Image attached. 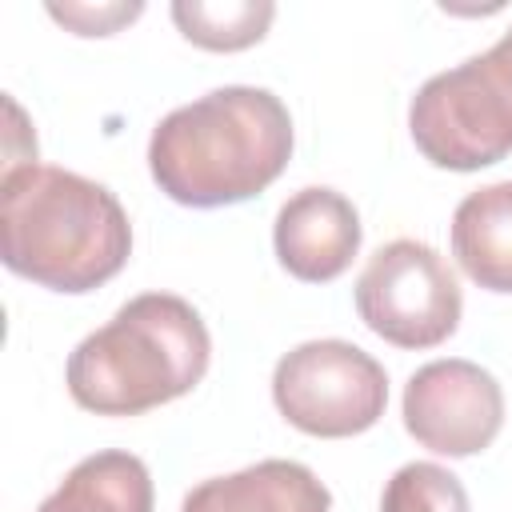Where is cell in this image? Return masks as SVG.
<instances>
[{"label":"cell","mask_w":512,"mask_h":512,"mask_svg":"<svg viewBox=\"0 0 512 512\" xmlns=\"http://www.w3.org/2000/svg\"><path fill=\"white\" fill-rule=\"evenodd\" d=\"M292 156V116L268 88L228 84L168 112L148 140L156 188L184 208L260 196Z\"/></svg>","instance_id":"obj_1"},{"label":"cell","mask_w":512,"mask_h":512,"mask_svg":"<svg viewBox=\"0 0 512 512\" xmlns=\"http://www.w3.org/2000/svg\"><path fill=\"white\" fill-rule=\"evenodd\" d=\"M128 252V212L104 184L52 164L4 168L0 256L16 276L80 296L108 284Z\"/></svg>","instance_id":"obj_2"},{"label":"cell","mask_w":512,"mask_h":512,"mask_svg":"<svg viewBox=\"0 0 512 512\" xmlns=\"http://www.w3.org/2000/svg\"><path fill=\"white\" fill-rule=\"evenodd\" d=\"M208 360L212 336L200 312L184 296L144 292L72 348L64 384L96 416H140L192 392Z\"/></svg>","instance_id":"obj_3"},{"label":"cell","mask_w":512,"mask_h":512,"mask_svg":"<svg viewBox=\"0 0 512 512\" xmlns=\"http://www.w3.org/2000/svg\"><path fill=\"white\" fill-rule=\"evenodd\" d=\"M420 156L448 172H476L512 152V28L480 56L436 72L408 104Z\"/></svg>","instance_id":"obj_4"},{"label":"cell","mask_w":512,"mask_h":512,"mask_svg":"<svg viewBox=\"0 0 512 512\" xmlns=\"http://www.w3.org/2000/svg\"><path fill=\"white\" fill-rule=\"evenodd\" d=\"M280 416L324 440L368 432L388 404V376L376 356L348 340H308L280 356L272 372Z\"/></svg>","instance_id":"obj_5"},{"label":"cell","mask_w":512,"mask_h":512,"mask_svg":"<svg viewBox=\"0 0 512 512\" xmlns=\"http://www.w3.org/2000/svg\"><path fill=\"white\" fill-rule=\"evenodd\" d=\"M360 320L396 348H436L460 328L464 296L448 260L424 240H392L356 280Z\"/></svg>","instance_id":"obj_6"},{"label":"cell","mask_w":512,"mask_h":512,"mask_svg":"<svg viewBox=\"0 0 512 512\" xmlns=\"http://www.w3.org/2000/svg\"><path fill=\"white\" fill-rule=\"evenodd\" d=\"M504 424V392L496 376L472 360L448 356L412 372L404 388V428L440 456L484 452Z\"/></svg>","instance_id":"obj_7"},{"label":"cell","mask_w":512,"mask_h":512,"mask_svg":"<svg viewBox=\"0 0 512 512\" xmlns=\"http://www.w3.org/2000/svg\"><path fill=\"white\" fill-rule=\"evenodd\" d=\"M272 244L288 276L328 284L360 252V216L336 188H300L276 212Z\"/></svg>","instance_id":"obj_8"},{"label":"cell","mask_w":512,"mask_h":512,"mask_svg":"<svg viewBox=\"0 0 512 512\" xmlns=\"http://www.w3.org/2000/svg\"><path fill=\"white\" fill-rule=\"evenodd\" d=\"M332 492L296 460H260L232 476H212L184 496L180 512H328Z\"/></svg>","instance_id":"obj_9"},{"label":"cell","mask_w":512,"mask_h":512,"mask_svg":"<svg viewBox=\"0 0 512 512\" xmlns=\"http://www.w3.org/2000/svg\"><path fill=\"white\" fill-rule=\"evenodd\" d=\"M452 256L488 292H512V180L468 192L452 216Z\"/></svg>","instance_id":"obj_10"},{"label":"cell","mask_w":512,"mask_h":512,"mask_svg":"<svg viewBox=\"0 0 512 512\" xmlns=\"http://www.w3.org/2000/svg\"><path fill=\"white\" fill-rule=\"evenodd\" d=\"M156 492L140 456L108 448L84 456L36 512H152Z\"/></svg>","instance_id":"obj_11"},{"label":"cell","mask_w":512,"mask_h":512,"mask_svg":"<svg viewBox=\"0 0 512 512\" xmlns=\"http://www.w3.org/2000/svg\"><path fill=\"white\" fill-rule=\"evenodd\" d=\"M276 16L272 0H176L172 20L184 40L208 52H240L264 40Z\"/></svg>","instance_id":"obj_12"},{"label":"cell","mask_w":512,"mask_h":512,"mask_svg":"<svg viewBox=\"0 0 512 512\" xmlns=\"http://www.w3.org/2000/svg\"><path fill=\"white\" fill-rule=\"evenodd\" d=\"M380 512H472L460 476L440 464L416 460L392 472L380 496Z\"/></svg>","instance_id":"obj_13"},{"label":"cell","mask_w":512,"mask_h":512,"mask_svg":"<svg viewBox=\"0 0 512 512\" xmlns=\"http://www.w3.org/2000/svg\"><path fill=\"white\" fill-rule=\"evenodd\" d=\"M144 4H48V16L68 24L76 36H112L120 24L136 20Z\"/></svg>","instance_id":"obj_14"}]
</instances>
